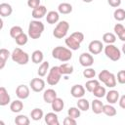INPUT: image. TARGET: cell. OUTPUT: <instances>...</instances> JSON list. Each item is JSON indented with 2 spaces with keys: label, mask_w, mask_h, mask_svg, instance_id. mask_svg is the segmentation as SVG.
Here are the masks:
<instances>
[{
  "label": "cell",
  "mask_w": 125,
  "mask_h": 125,
  "mask_svg": "<svg viewBox=\"0 0 125 125\" xmlns=\"http://www.w3.org/2000/svg\"><path fill=\"white\" fill-rule=\"evenodd\" d=\"M52 57L54 59H57L62 62H68L72 58V53L69 48L62 47V46H57L52 50Z\"/></svg>",
  "instance_id": "obj_1"
},
{
  "label": "cell",
  "mask_w": 125,
  "mask_h": 125,
  "mask_svg": "<svg viewBox=\"0 0 125 125\" xmlns=\"http://www.w3.org/2000/svg\"><path fill=\"white\" fill-rule=\"evenodd\" d=\"M45 29L44 23L39 20H34L29 22L28 25V36L31 39H38Z\"/></svg>",
  "instance_id": "obj_2"
},
{
  "label": "cell",
  "mask_w": 125,
  "mask_h": 125,
  "mask_svg": "<svg viewBox=\"0 0 125 125\" xmlns=\"http://www.w3.org/2000/svg\"><path fill=\"white\" fill-rule=\"evenodd\" d=\"M99 80L102 81L103 83H104V85L108 88L115 87L116 86V81H117L116 76L113 73L106 70V69H104L99 73Z\"/></svg>",
  "instance_id": "obj_3"
},
{
  "label": "cell",
  "mask_w": 125,
  "mask_h": 125,
  "mask_svg": "<svg viewBox=\"0 0 125 125\" xmlns=\"http://www.w3.org/2000/svg\"><path fill=\"white\" fill-rule=\"evenodd\" d=\"M11 58L13 60V62H17L18 64L21 65H24L28 62L29 61V56L26 52L22 51L21 48H16L13 50L12 54H11Z\"/></svg>",
  "instance_id": "obj_4"
},
{
  "label": "cell",
  "mask_w": 125,
  "mask_h": 125,
  "mask_svg": "<svg viewBox=\"0 0 125 125\" xmlns=\"http://www.w3.org/2000/svg\"><path fill=\"white\" fill-rule=\"evenodd\" d=\"M62 75V74L59 66H53V67H51L50 70H49V73L47 75V83L49 85H51V86L57 85L60 82Z\"/></svg>",
  "instance_id": "obj_5"
},
{
  "label": "cell",
  "mask_w": 125,
  "mask_h": 125,
  "mask_svg": "<svg viewBox=\"0 0 125 125\" xmlns=\"http://www.w3.org/2000/svg\"><path fill=\"white\" fill-rule=\"evenodd\" d=\"M68 29H69V23L66 21H62L56 25L55 29L53 30V35L58 39H62L66 36Z\"/></svg>",
  "instance_id": "obj_6"
},
{
  "label": "cell",
  "mask_w": 125,
  "mask_h": 125,
  "mask_svg": "<svg viewBox=\"0 0 125 125\" xmlns=\"http://www.w3.org/2000/svg\"><path fill=\"white\" fill-rule=\"evenodd\" d=\"M104 54L109 60L113 62H117L121 58V51L113 44H107L104 47Z\"/></svg>",
  "instance_id": "obj_7"
},
{
  "label": "cell",
  "mask_w": 125,
  "mask_h": 125,
  "mask_svg": "<svg viewBox=\"0 0 125 125\" xmlns=\"http://www.w3.org/2000/svg\"><path fill=\"white\" fill-rule=\"evenodd\" d=\"M88 49H89V53H91L92 55H98L104 49L103 42L100 40H93L89 43Z\"/></svg>",
  "instance_id": "obj_8"
},
{
  "label": "cell",
  "mask_w": 125,
  "mask_h": 125,
  "mask_svg": "<svg viewBox=\"0 0 125 125\" xmlns=\"http://www.w3.org/2000/svg\"><path fill=\"white\" fill-rule=\"evenodd\" d=\"M79 62L84 67H90L94 63V58L91 53H82L79 56Z\"/></svg>",
  "instance_id": "obj_9"
},
{
  "label": "cell",
  "mask_w": 125,
  "mask_h": 125,
  "mask_svg": "<svg viewBox=\"0 0 125 125\" xmlns=\"http://www.w3.org/2000/svg\"><path fill=\"white\" fill-rule=\"evenodd\" d=\"M29 86H30L32 91H34L36 93H39V92H42L44 90V88H45V81L42 78H33L30 81Z\"/></svg>",
  "instance_id": "obj_10"
},
{
  "label": "cell",
  "mask_w": 125,
  "mask_h": 125,
  "mask_svg": "<svg viewBox=\"0 0 125 125\" xmlns=\"http://www.w3.org/2000/svg\"><path fill=\"white\" fill-rule=\"evenodd\" d=\"M30 91L26 85H19L16 89V95L21 100H25L29 97Z\"/></svg>",
  "instance_id": "obj_11"
},
{
  "label": "cell",
  "mask_w": 125,
  "mask_h": 125,
  "mask_svg": "<svg viewBox=\"0 0 125 125\" xmlns=\"http://www.w3.org/2000/svg\"><path fill=\"white\" fill-rule=\"evenodd\" d=\"M70 94L73 98H76V99L83 98V96L85 95V87L80 84L73 85L70 89Z\"/></svg>",
  "instance_id": "obj_12"
},
{
  "label": "cell",
  "mask_w": 125,
  "mask_h": 125,
  "mask_svg": "<svg viewBox=\"0 0 125 125\" xmlns=\"http://www.w3.org/2000/svg\"><path fill=\"white\" fill-rule=\"evenodd\" d=\"M46 14H47V8L43 5H40L37 8L32 9V13H31L32 18L35 19V20L42 19L44 16H46Z\"/></svg>",
  "instance_id": "obj_13"
},
{
  "label": "cell",
  "mask_w": 125,
  "mask_h": 125,
  "mask_svg": "<svg viewBox=\"0 0 125 125\" xmlns=\"http://www.w3.org/2000/svg\"><path fill=\"white\" fill-rule=\"evenodd\" d=\"M11 102V97L8 94V91L6 90L5 87H0V105L5 106Z\"/></svg>",
  "instance_id": "obj_14"
},
{
  "label": "cell",
  "mask_w": 125,
  "mask_h": 125,
  "mask_svg": "<svg viewBox=\"0 0 125 125\" xmlns=\"http://www.w3.org/2000/svg\"><path fill=\"white\" fill-rule=\"evenodd\" d=\"M57 98V92L54 89H47L44 91L43 94V100L47 104H51L55 99Z\"/></svg>",
  "instance_id": "obj_15"
},
{
  "label": "cell",
  "mask_w": 125,
  "mask_h": 125,
  "mask_svg": "<svg viewBox=\"0 0 125 125\" xmlns=\"http://www.w3.org/2000/svg\"><path fill=\"white\" fill-rule=\"evenodd\" d=\"M105 98H106V102L108 104H113L117 103L119 100V92L116 90H110L106 93Z\"/></svg>",
  "instance_id": "obj_16"
},
{
  "label": "cell",
  "mask_w": 125,
  "mask_h": 125,
  "mask_svg": "<svg viewBox=\"0 0 125 125\" xmlns=\"http://www.w3.org/2000/svg\"><path fill=\"white\" fill-rule=\"evenodd\" d=\"M104 104L102 101H100L99 99H95L92 101V104H91V108H92V111L96 114H100L103 112V108H104Z\"/></svg>",
  "instance_id": "obj_17"
},
{
  "label": "cell",
  "mask_w": 125,
  "mask_h": 125,
  "mask_svg": "<svg viewBox=\"0 0 125 125\" xmlns=\"http://www.w3.org/2000/svg\"><path fill=\"white\" fill-rule=\"evenodd\" d=\"M13 13V8L10 4L8 3H1L0 4V16L2 18L4 17H9Z\"/></svg>",
  "instance_id": "obj_18"
},
{
  "label": "cell",
  "mask_w": 125,
  "mask_h": 125,
  "mask_svg": "<svg viewBox=\"0 0 125 125\" xmlns=\"http://www.w3.org/2000/svg\"><path fill=\"white\" fill-rule=\"evenodd\" d=\"M64 42H65V45H66L70 50H73V51L78 50V49L80 48V44H81V43H79L77 40H75L71 35L68 36V37H66Z\"/></svg>",
  "instance_id": "obj_19"
},
{
  "label": "cell",
  "mask_w": 125,
  "mask_h": 125,
  "mask_svg": "<svg viewBox=\"0 0 125 125\" xmlns=\"http://www.w3.org/2000/svg\"><path fill=\"white\" fill-rule=\"evenodd\" d=\"M45 122L48 124V125H59L60 122H59V118H58V115L55 113V112H48L45 117Z\"/></svg>",
  "instance_id": "obj_20"
},
{
  "label": "cell",
  "mask_w": 125,
  "mask_h": 125,
  "mask_svg": "<svg viewBox=\"0 0 125 125\" xmlns=\"http://www.w3.org/2000/svg\"><path fill=\"white\" fill-rule=\"evenodd\" d=\"M60 20V15H59V12L57 11H50L47 13V16H46V21L48 23L50 24H55L59 21Z\"/></svg>",
  "instance_id": "obj_21"
},
{
  "label": "cell",
  "mask_w": 125,
  "mask_h": 125,
  "mask_svg": "<svg viewBox=\"0 0 125 125\" xmlns=\"http://www.w3.org/2000/svg\"><path fill=\"white\" fill-rule=\"evenodd\" d=\"M51 106H52V109L55 111V112H60L63 109V106H64V103L63 101L61 99V98H56L52 103H51Z\"/></svg>",
  "instance_id": "obj_22"
},
{
  "label": "cell",
  "mask_w": 125,
  "mask_h": 125,
  "mask_svg": "<svg viewBox=\"0 0 125 125\" xmlns=\"http://www.w3.org/2000/svg\"><path fill=\"white\" fill-rule=\"evenodd\" d=\"M22 108H23V104H22V102L21 101V99H20V100H15L14 102H12V103L10 104V109H11V111L14 112V113H19V112H21V111L22 110Z\"/></svg>",
  "instance_id": "obj_23"
},
{
  "label": "cell",
  "mask_w": 125,
  "mask_h": 125,
  "mask_svg": "<svg viewBox=\"0 0 125 125\" xmlns=\"http://www.w3.org/2000/svg\"><path fill=\"white\" fill-rule=\"evenodd\" d=\"M11 56V53L5 49V48H2L0 50V69H3L5 64H6V62L8 60V58Z\"/></svg>",
  "instance_id": "obj_24"
},
{
  "label": "cell",
  "mask_w": 125,
  "mask_h": 125,
  "mask_svg": "<svg viewBox=\"0 0 125 125\" xmlns=\"http://www.w3.org/2000/svg\"><path fill=\"white\" fill-rule=\"evenodd\" d=\"M58 12L62 15H67L72 12V6L69 3H65V2L61 3L58 6Z\"/></svg>",
  "instance_id": "obj_25"
},
{
  "label": "cell",
  "mask_w": 125,
  "mask_h": 125,
  "mask_svg": "<svg viewBox=\"0 0 125 125\" xmlns=\"http://www.w3.org/2000/svg\"><path fill=\"white\" fill-rule=\"evenodd\" d=\"M103 113H104L106 116L112 117V116H115V115H116L117 111H116L115 107H114L113 105H111V104H104V105Z\"/></svg>",
  "instance_id": "obj_26"
},
{
  "label": "cell",
  "mask_w": 125,
  "mask_h": 125,
  "mask_svg": "<svg viewBox=\"0 0 125 125\" xmlns=\"http://www.w3.org/2000/svg\"><path fill=\"white\" fill-rule=\"evenodd\" d=\"M59 67H60V70H61L62 75H68V74H71L73 72V65L70 63L64 62V63L59 65Z\"/></svg>",
  "instance_id": "obj_27"
},
{
  "label": "cell",
  "mask_w": 125,
  "mask_h": 125,
  "mask_svg": "<svg viewBox=\"0 0 125 125\" xmlns=\"http://www.w3.org/2000/svg\"><path fill=\"white\" fill-rule=\"evenodd\" d=\"M43 59H44V55H43V52L40 51V50H35V51L31 54V61H32L34 63L42 62H43Z\"/></svg>",
  "instance_id": "obj_28"
},
{
  "label": "cell",
  "mask_w": 125,
  "mask_h": 125,
  "mask_svg": "<svg viewBox=\"0 0 125 125\" xmlns=\"http://www.w3.org/2000/svg\"><path fill=\"white\" fill-rule=\"evenodd\" d=\"M99 85H100V80L90 79V80H88V81L86 82V84H85V89H86L88 92L92 93V92L95 90V88H97Z\"/></svg>",
  "instance_id": "obj_29"
},
{
  "label": "cell",
  "mask_w": 125,
  "mask_h": 125,
  "mask_svg": "<svg viewBox=\"0 0 125 125\" xmlns=\"http://www.w3.org/2000/svg\"><path fill=\"white\" fill-rule=\"evenodd\" d=\"M91 104L90 103L88 102V100L84 99V98H80L78 99V102H77V107L82 110V111H87L89 108H90Z\"/></svg>",
  "instance_id": "obj_30"
},
{
  "label": "cell",
  "mask_w": 125,
  "mask_h": 125,
  "mask_svg": "<svg viewBox=\"0 0 125 125\" xmlns=\"http://www.w3.org/2000/svg\"><path fill=\"white\" fill-rule=\"evenodd\" d=\"M43 115H44L43 110H42L41 108H38V107L33 108V109L31 110V112H30V117H31V119L34 120V121L40 120V119L43 117Z\"/></svg>",
  "instance_id": "obj_31"
},
{
  "label": "cell",
  "mask_w": 125,
  "mask_h": 125,
  "mask_svg": "<svg viewBox=\"0 0 125 125\" xmlns=\"http://www.w3.org/2000/svg\"><path fill=\"white\" fill-rule=\"evenodd\" d=\"M15 123L17 125H28L30 123V120H29V118L26 115L19 114L15 118Z\"/></svg>",
  "instance_id": "obj_32"
},
{
  "label": "cell",
  "mask_w": 125,
  "mask_h": 125,
  "mask_svg": "<svg viewBox=\"0 0 125 125\" xmlns=\"http://www.w3.org/2000/svg\"><path fill=\"white\" fill-rule=\"evenodd\" d=\"M103 41L106 44H113L116 41V35L112 32H106L103 35Z\"/></svg>",
  "instance_id": "obj_33"
},
{
  "label": "cell",
  "mask_w": 125,
  "mask_h": 125,
  "mask_svg": "<svg viewBox=\"0 0 125 125\" xmlns=\"http://www.w3.org/2000/svg\"><path fill=\"white\" fill-rule=\"evenodd\" d=\"M47 71H49V62H42L41 64L39 65L37 73L40 77H43L47 74Z\"/></svg>",
  "instance_id": "obj_34"
},
{
  "label": "cell",
  "mask_w": 125,
  "mask_h": 125,
  "mask_svg": "<svg viewBox=\"0 0 125 125\" xmlns=\"http://www.w3.org/2000/svg\"><path fill=\"white\" fill-rule=\"evenodd\" d=\"M113 17L117 21H124L125 20V10L122 8H117L113 13Z\"/></svg>",
  "instance_id": "obj_35"
},
{
  "label": "cell",
  "mask_w": 125,
  "mask_h": 125,
  "mask_svg": "<svg viewBox=\"0 0 125 125\" xmlns=\"http://www.w3.org/2000/svg\"><path fill=\"white\" fill-rule=\"evenodd\" d=\"M92 93H93V95H94L96 98H98V99L103 98V97H104V96L106 95L105 88L103 87V86H101V85H99L97 88H95V90H94Z\"/></svg>",
  "instance_id": "obj_36"
},
{
  "label": "cell",
  "mask_w": 125,
  "mask_h": 125,
  "mask_svg": "<svg viewBox=\"0 0 125 125\" xmlns=\"http://www.w3.org/2000/svg\"><path fill=\"white\" fill-rule=\"evenodd\" d=\"M22 33V28L19 25H14L13 27H11L10 29V36L14 39H16L19 35H21Z\"/></svg>",
  "instance_id": "obj_37"
},
{
  "label": "cell",
  "mask_w": 125,
  "mask_h": 125,
  "mask_svg": "<svg viewBox=\"0 0 125 125\" xmlns=\"http://www.w3.org/2000/svg\"><path fill=\"white\" fill-rule=\"evenodd\" d=\"M15 41H16V43H17L19 46H23V45H25V44L27 43V41H28V35L22 32L21 35H19V36L15 39Z\"/></svg>",
  "instance_id": "obj_38"
},
{
  "label": "cell",
  "mask_w": 125,
  "mask_h": 125,
  "mask_svg": "<svg viewBox=\"0 0 125 125\" xmlns=\"http://www.w3.org/2000/svg\"><path fill=\"white\" fill-rule=\"evenodd\" d=\"M67 114L68 116L72 117V118H78L80 117V114H81V110L78 108V107H75V106H71L68 108L67 110Z\"/></svg>",
  "instance_id": "obj_39"
},
{
  "label": "cell",
  "mask_w": 125,
  "mask_h": 125,
  "mask_svg": "<svg viewBox=\"0 0 125 125\" xmlns=\"http://www.w3.org/2000/svg\"><path fill=\"white\" fill-rule=\"evenodd\" d=\"M96 75V70L92 67H86L85 70H83V76L88 79H93Z\"/></svg>",
  "instance_id": "obj_40"
},
{
  "label": "cell",
  "mask_w": 125,
  "mask_h": 125,
  "mask_svg": "<svg viewBox=\"0 0 125 125\" xmlns=\"http://www.w3.org/2000/svg\"><path fill=\"white\" fill-rule=\"evenodd\" d=\"M70 35H71L75 40H77L79 43H82L83 40H84V34H83L82 32H80V31H75V32L71 33Z\"/></svg>",
  "instance_id": "obj_41"
},
{
  "label": "cell",
  "mask_w": 125,
  "mask_h": 125,
  "mask_svg": "<svg viewBox=\"0 0 125 125\" xmlns=\"http://www.w3.org/2000/svg\"><path fill=\"white\" fill-rule=\"evenodd\" d=\"M116 79H117L118 83H120V84H125V70H119V71L117 72Z\"/></svg>",
  "instance_id": "obj_42"
},
{
  "label": "cell",
  "mask_w": 125,
  "mask_h": 125,
  "mask_svg": "<svg viewBox=\"0 0 125 125\" xmlns=\"http://www.w3.org/2000/svg\"><path fill=\"white\" fill-rule=\"evenodd\" d=\"M125 29V27H124V25L123 24H121V23H116L115 25H114V27H113V30H114V33L118 36L123 30Z\"/></svg>",
  "instance_id": "obj_43"
},
{
  "label": "cell",
  "mask_w": 125,
  "mask_h": 125,
  "mask_svg": "<svg viewBox=\"0 0 125 125\" xmlns=\"http://www.w3.org/2000/svg\"><path fill=\"white\" fill-rule=\"evenodd\" d=\"M27 6L29 8L35 9L38 6H40V0H27Z\"/></svg>",
  "instance_id": "obj_44"
},
{
  "label": "cell",
  "mask_w": 125,
  "mask_h": 125,
  "mask_svg": "<svg viewBox=\"0 0 125 125\" xmlns=\"http://www.w3.org/2000/svg\"><path fill=\"white\" fill-rule=\"evenodd\" d=\"M63 124L64 125H75L76 124V120H75V118L67 116V117H65L63 119Z\"/></svg>",
  "instance_id": "obj_45"
},
{
  "label": "cell",
  "mask_w": 125,
  "mask_h": 125,
  "mask_svg": "<svg viewBox=\"0 0 125 125\" xmlns=\"http://www.w3.org/2000/svg\"><path fill=\"white\" fill-rule=\"evenodd\" d=\"M107 3L109 6L113 8H117L121 5V0H107Z\"/></svg>",
  "instance_id": "obj_46"
},
{
  "label": "cell",
  "mask_w": 125,
  "mask_h": 125,
  "mask_svg": "<svg viewBox=\"0 0 125 125\" xmlns=\"http://www.w3.org/2000/svg\"><path fill=\"white\" fill-rule=\"evenodd\" d=\"M118 103H119V106L123 109H125V95L121 96L118 100Z\"/></svg>",
  "instance_id": "obj_47"
},
{
  "label": "cell",
  "mask_w": 125,
  "mask_h": 125,
  "mask_svg": "<svg viewBox=\"0 0 125 125\" xmlns=\"http://www.w3.org/2000/svg\"><path fill=\"white\" fill-rule=\"evenodd\" d=\"M118 38L121 40V41H123V42H125V29L118 35Z\"/></svg>",
  "instance_id": "obj_48"
},
{
  "label": "cell",
  "mask_w": 125,
  "mask_h": 125,
  "mask_svg": "<svg viewBox=\"0 0 125 125\" xmlns=\"http://www.w3.org/2000/svg\"><path fill=\"white\" fill-rule=\"evenodd\" d=\"M121 51H122V53L125 55V43L122 45V49H121Z\"/></svg>",
  "instance_id": "obj_49"
},
{
  "label": "cell",
  "mask_w": 125,
  "mask_h": 125,
  "mask_svg": "<svg viewBox=\"0 0 125 125\" xmlns=\"http://www.w3.org/2000/svg\"><path fill=\"white\" fill-rule=\"evenodd\" d=\"M83 2H85V3H91L93 0H82Z\"/></svg>",
  "instance_id": "obj_50"
}]
</instances>
